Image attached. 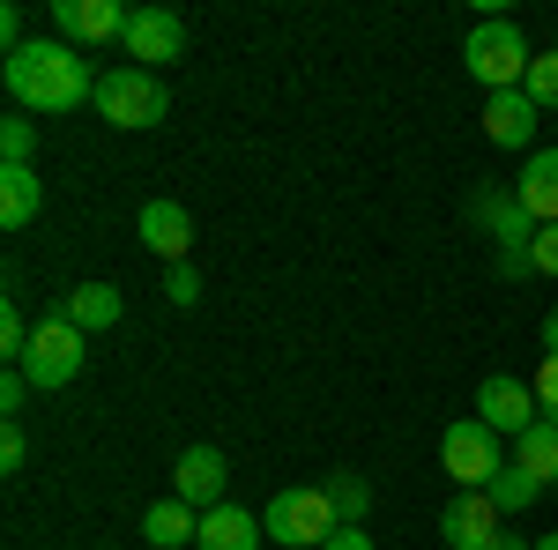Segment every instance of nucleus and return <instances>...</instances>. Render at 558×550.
I'll return each mask as SVG.
<instances>
[{"label":"nucleus","mask_w":558,"mask_h":550,"mask_svg":"<svg viewBox=\"0 0 558 550\" xmlns=\"http://www.w3.org/2000/svg\"><path fill=\"white\" fill-rule=\"evenodd\" d=\"M8 97L15 112H75L97 105V75L68 38H31L23 52H8Z\"/></svg>","instance_id":"nucleus-1"},{"label":"nucleus","mask_w":558,"mask_h":550,"mask_svg":"<svg viewBox=\"0 0 558 550\" xmlns=\"http://www.w3.org/2000/svg\"><path fill=\"white\" fill-rule=\"evenodd\" d=\"M462 68L484 83V97H499V89H521V83H529L536 45L521 38V23H507V15H484L470 38H462Z\"/></svg>","instance_id":"nucleus-2"},{"label":"nucleus","mask_w":558,"mask_h":550,"mask_svg":"<svg viewBox=\"0 0 558 550\" xmlns=\"http://www.w3.org/2000/svg\"><path fill=\"white\" fill-rule=\"evenodd\" d=\"M97 120H112V127H165L172 120V89L149 68H105L97 75Z\"/></svg>","instance_id":"nucleus-3"},{"label":"nucleus","mask_w":558,"mask_h":550,"mask_svg":"<svg viewBox=\"0 0 558 550\" xmlns=\"http://www.w3.org/2000/svg\"><path fill=\"white\" fill-rule=\"evenodd\" d=\"M260 521H268V543H283V550H320L328 536H336V528H343L320 484H299V491H276V506L260 513Z\"/></svg>","instance_id":"nucleus-4"},{"label":"nucleus","mask_w":558,"mask_h":550,"mask_svg":"<svg viewBox=\"0 0 558 550\" xmlns=\"http://www.w3.org/2000/svg\"><path fill=\"white\" fill-rule=\"evenodd\" d=\"M83 372V328L68 320V313H45L38 328H31V357H23V380L52 394V387H68Z\"/></svg>","instance_id":"nucleus-5"},{"label":"nucleus","mask_w":558,"mask_h":550,"mask_svg":"<svg viewBox=\"0 0 558 550\" xmlns=\"http://www.w3.org/2000/svg\"><path fill=\"white\" fill-rule=\"evenodd\" d=\"M439 462H447V476H454V491H484V484L507 468V454H499V431H492L484 417H462V424H447Z\"/></svg>","instance_id":"nucleus-6"},{"label":"nucleus","mask_w":558,"mask_h":550,"mask_svg":"<svg viewBox=\"0 0 558 550\" xmlns=\"http://www.w3.org/2000/svg\"><path fill=\"white\" fill-rule=\"evenodd\" d=\"M476 223L499 239V276H521L529 268V246H536V223L514 194H476Z\"/></svg>","instance_id":"nucleus-7"},{"label":"nucleus","mask_w":558,"mask_h":550,"mask_svg":"<svg viewBox=\"0 0 558 550\" xmlns=\"http://www.w3.org/2000/svg\"><path fill=\"white\" fill-rule=\"evenodd\" d=\"M128 23L134 8H120V0H52V30L68 45H128Z\"/></svg>","instance_id":"nucleus-8"},{"label":"nucleus","mask_w":558,"mask_h":550,"mask_svg":"<svg viewBox=\"0 0 558 550\" xmlns=\"http://www.w3.org/2000/svg\"><path fill=\"white\" fill-rule=\"evenodd\" d=\"M179 52H186V23H179L172 8H134L128 23V68H172Z\"/></svg>","instance_id":"nucleus-9"},{"label":"nucleus","mask_w":558,"mask_h":550,"mask_svg":"<svg viewBox=\"0 0 558 550\" xmlns=\"http://www.w3.org/2000/svg\"><path fill=\"white\" fill-rule=\"evenodd\" d=\"M476 417L492 424L499 439H521V431L544 417V410H536V387H529V380H514V372H492V380L476 387Z\"/></svg>","instance_id":"nucleus-10"},{"label":"nucleus","mask_w":558,"mask_h":550,"mask_svg":"<svg viewBox=\"0 0 558 550\" xmlns=\"http://www.w3.org/2000/svg\"><path fill=\"white\" fill-rule=\"evenodd\" d=\"M499 521H507V513L492 506V491H454L447 513H439V536H447V550H484L499 536Z\"/></svg>","instance_id":"nucleus-11"},{"label":"nucleus","mask_w":558,"mask_h":550,"mask_svg":"<svg viewBox=\"0 0 558 550\" xmlns=\"http://www.w3.org/2000/svg\"><path fill=\"white\" fill-rule=\"evenodd\" d=\"M536 127H544V112L529 105V89H499V97H484V134H492L499 149L536 157Z\"/></svg>","instance_id":"nucleus-12"},{"label":"nucleus","mask_w":558,"mask_h":550,"mask_svg":"<svg viewBox=\"0 0 558 550\" xmlns=\"http://www.w3.org/2000/svg\"><path fill=\"white\" fill-rule=\"evenodd\" d=\"M223 447H186L179 454V468H172V499H186L194 513H209V506H223Z\"/></svg>","instance_id":"nucleus-13"},{"label":"nucleus","mask_w":558,"mask_h":550,"mask_svg":"<svg viewBox=\"0 0 558 550\" xmlns=\"http://www.w3.org/2000/svg\"><path fill=\"white\" fill-rule=\"evenodd\" d=\"M514 201L529 209V223H536V231H544V223H558V149H536V157H521Z\"/></svg>","instance_id":"nucleus-14"},{"label":"nucleus","mask_w":558,"mask_h":550,"mask_svg":"<svg viewBox=\"0 0 558 550\" xmlns=\"http://www.w3.org/2000/svg\"><path fill=\"white\" fill-rule=\"evenodd\" d=\"M260 543H268V521L223 499V506L202 513V543H194V550H260Z\"/></svg>","instance_id":"nucleus-15"},{"label":"nucleus","mask_w":558,"mask_h":550,"mask_svg":"<svg viewBox=\"0 0 558 550\" xmlns=\"http://www.w3.org/2000/svg\"><path fill=\"white\" fill-rule=\"evenodd\" d=\"M142 246L157 260H186V246H194V216L179 209V201H142Z\"/></svg>","instance_id":"nucleus-16"},{"label":"nucleus","mask_w":558,"mask_h":550,"mask_svg":"<svg viewBox=\"0 0 558 550\" xmlns=\"http://www.w3.org/2000/svg\"><path fill=\"white\" fill-rule=\"evenodd\" d=\"M38 209H45L38 164H0V231H31Z\"/></svg>","instance_id":"nucleus-17"},{"label":"nucleus","mask_w":558,"mask_h":550,"mask_svg":"<svg viewBox=\"0 0 558 550\" xmlns=\"http://www.w3.org/2000/svg\"><path fill=\"white\" fill-rule=\"evenodd\" d=\"M142 536L157 550H186V543H202V513L186 506V499H157V506L142 513Z\"/></svg>","instance_id":"nucleus-18"},{"label":"nucleus","mask_w":558,"mask_h":550,"mask_svg":"<svg viewBox=\"0 0 558 550\" xmlns=\"http://www.w3.org/2000/svg\"><path fill=\"white\" fill-rule=\"evenodd\" d=\"M60 313H68V320H75V328H83V335H97V328H112V320H120V313H128V297L112 291V283H75V291H68V305H60Z\"/></svg>","instance_id":"nucleus-19"},{"label":"nucleus","mask_w":558,"mask_h":550,"mask_svg":"<svg viewBox=\"0 0 558 550\" xmlns=\"http://www.w3.org/2000/svg\"><path fill=\"white\" fill-rule=\"evenodd\" d=\"M514 462L529 468V476H536L544 491H551V484H558V424H544V417L529 424V431L514 439Z\"/></svg>","instance_id":"nucleus-20"},{"label":"nucleus","mask_w":558,"mask_h":550,"mask_svg":"<svg viewBox=\"0 0 558 550\" xmlns=\"http://www.w3.org/2000/svg\"><path fill=\"white\" fill-rule=\"evenodd\" d=\"M320 491H328V506H336V521H343V528H357V521L373 513V484H365L357 468H336Z\"/></svg>","instance_id":"nucleus-21"},{"label":"nucleus","mask_w":558,"mask_h":550,"mask_svg":"<svg viewBox=\"0 0 558 550\" xmlns=\"http://www.w3.org/2000/svg\"><path fill=\"white\" fill-rule=\"evenodd\" d=\"M484 491H492V506H499V513H529L536 499H544V484H536V476H529L521 462H507L499 476H492V484H484Z\"/></svg>","instance_id":"nucleus-22"},{"label":"nucleus","mask_w":558,"mask_h":550,"mask_svg":"<svg viewBox=\"0 0 558 550\" xmlns=\"http://www.w3.org/2000/svg\"><path fill=\"white\" fill-rule=\"evenodd\" d=\"M529 105H536V112H558V45L551 52H536V68H529Z\"/></svg>","instance_id":"nucleus-23"},{"label":"nucleus","mask_w":558,"mask_h":550,"mask_svg":"<svg viewBox=\"0 0 558 550\" xmlns=\"http://www.w3.org/2000/svg\"><path fill=\"white\" fill-rule=\"evenodd\" d=\"M31 149H38V120L15 112V120L0 127V164H31Z\"/></svg>","instance_id":"nucleus-24"},{"label":"nucleus","mask_w":558,"mask_h":550,"mask_svg":"<svg viewBox=\"0 0 558 550\" xmlns=\"http://www.w3.org/2000/svg\"><path fill=\"white\" fill-rule=\"evenodd\" d=\"M0 357H15V365L31 357V328H23V313H15V305H0Z\"/></svg>","instance_id":"nucleus-25"},{"label":"nucleus","mask_w":558,"mask_h":550,"mask_svg":"<svg viewBox=\"0 0 558 550\" xmlns=\"http://www.w3.org/2000/svg\"><path fill=\"white\" fill-rule=\"evenodd\" d=\"M529 387H536V410H544V424H558V357H544Z\"/></svg>","instance_id":"nucleus-26"},{"label":"nucleus","mask_w":558,"mask_h":550,"mask_svg":"<svg viewBox=\"0 0 558 550\" xmlns=\"http://www.w3.org/2000/svg\"><path fill=\"white\" fill-rule=\"evenodd\" d=\"M165 297H172V305H202V276H194L186 260H179V268H165Z\"/></svg>","instance_id":"nucleus-27"},{"label":"nucleus","mask_w":558,"mask_h":550,"mask_svg":"<svg viewBox=\"0 0 558 550\" xmlns=\"http://www.w3.org/2000/svg\"><path fill=\"white\" fill-rule=\"evenodd\" d=\"M529 276H558V223L536 231V246H529Z\"/></svg>","instance_id":"nucleus-28"},{"label":"nucleus","mask_w":558,"mask_h":550,"mask_svg":"<svg viewBox=\"0 0 558 550\" xmlns=\"http://www.w3.org/2000/svg\"><path fill=\"white\" fill-rule=\"evenodd\" d=\"M23 402H31V380H23V365H8V380H0V417H23Z\"/></svg>","instance_id":"nucleus-29"},{"label":"nucleus","mask_w":558,"mask_h":550,"mask_svg":"<svg viewBox=\"0 0 558 550\" xmlns=\"http://www.w3.org/2000/svg\"><path fill=\"white\" fill-rule=\"evenodd\" d=\"M0 468H8V476L23 468V424H8V431H0Z\"/></svg>","instance_id":"nucleus-30"},{"label":"nucleus","mask_w":558,"mask_h":550,"mask_svg":"<svg viewBox=\"0 0 558 550\" xmlns=\"http://www.w3.org/2000/svg\"><path fill=\"white\" fill-rule=\"evenodd\" d=\"M0 45H8V52H23V8H0Z\"/></svg>","instance_id":"nucleus-31"},{"label":"nucleus","mask_w":558,"mask_h":550,"mask_svg":"<svg viewBox=\"0 0 558 550\" xmlns=\"http://www.w3.org/2000/svg\"><path fill=\"white\" fill-rule=\"evenodd\" d=\"M320 550H373V536H365V528H336Z\"/></svg>","instance_id":"nucleus-32"},{"label":"nucleus","mask_w":558,"mask_h":550,"mask_svg":"<svg viewBox=\"0 0 558 550\" xmlns=\"http://www.w3.org/2000/svg\"><path fill=\"white\" fill-rule=\"evenodd\" d=\"M484 550H536V543H529V536H507V528H499V536H492Z\"/></svg>","instance_id":"nucleus-33"},{"label":"nucleus","mask_w":558,"mask_h":550,"mask_svg":"<svg viewBox=\"0 0 558 550\" xmlns=\"http://www.w3.org/2000/svg\"><path fill=\"white\" fill-rule=\"evenodd\" d=\"M544 357H558V313H544Z\"/></svg>","instance_id":"nucleus-34"},{"label":"nucleus","mask_w":558,"mask_h":550,"mask_svg":"<svg viewBox=\"0 0 558 550\" xmlns=\"http://www.w3.org/2000/svg\"><path fill=\"white\" fill-rule=\"evenodd\" d=\"M536 550H558V536H536Z\"/></svg>","instance_id":"nucleus-35"}]
</instances>
